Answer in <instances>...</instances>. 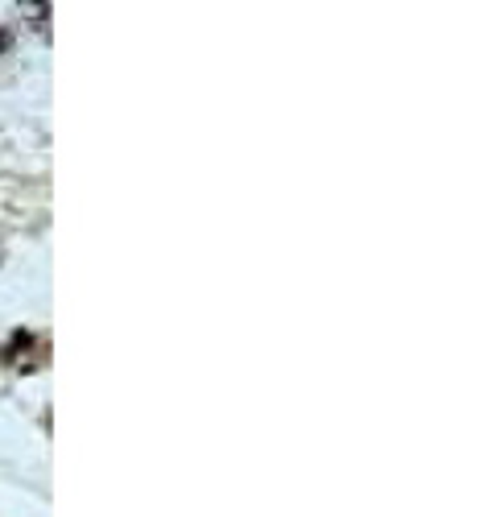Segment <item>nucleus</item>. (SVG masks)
<instances>
[{
    "mask_svg": "<svg viewBox=\"0 0 496 517\" xmlns=\"http://www.w3.org/2000/svg\"><path fill=\"white\" fill-rule=\"evenodd\" d=\"M25 13H29L34 21H42V17H45V4H25Z\"/></svg>",
    "mask_w": 496,
    "mask_h": 517,
    "instance_id": "nucleus-1",
    "label": "nucleus"
}]
</instances>
